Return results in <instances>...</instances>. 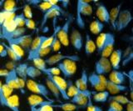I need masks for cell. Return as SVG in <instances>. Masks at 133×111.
<instances>
[{
  "mask_svg": "<svg viewBox=\"0 0 133 111\" xmlns=\"http://www.w3.org/2000/svg\"><path fill=\"white\" fill-rule=\"evenodd\" d=\"M26 86L29 91L32 92L33 94H37V95H39L42 98H46L47 100L54 102L53 100L50 98V94H50L49 90L45 84H40L33 79H28L26 81Z\"/></svg>",
  "mask_w": 133,
  "mask_h": 111,
  "instance_id": "obj_1",
  "label": "cell"
},
{
  "mask_svg": "<svg viewBox=\"0 0 133 111\" xmlns=\"http://www.w3.org/2000/svg\"><path fill=\"white\" fill-rule=\"evenodd\" d=\"M74 18L72 14H69L66 18L65 23L60 26L59 30H58L57 37L61 45H63L65 47H68L69 45V29L72 25V23L73 22Z\"/></svg>",
  "mask_w": 133,
  "mask_h": 111,
  "instance_id": "obj_2",
  "label": "cell"
},
{
  "mask_svg": "<svg viewBox=\"0 0 133 111\" xmlns=\"http://www.w3.org/2000/svg\"><path fill=\"white\" fill-rule=\"evenodd\" d=\"M57 67L60 70V73L66 78H71L77 72V63L70 59H66L58 63Z\"/></svg>",
  "mask_w": 133,
  "mask_h": 111,
  "instance_id": "obj_3",
  "label": "cell"
},
{
  "mask_svg": "<svg viewBox=\"0 0 133 111\" xmlns=\"http://www.w3.org/2000/svg\"><path fill=\"white\" fill-rule=\"evenodd\" d=\"M132 19H133V17L130 10H128V9L121 10L118 15L117 21H116V30H117V31L124 30L125 28L131 23Z\"/></svg>",
  "mask_w": 133,
  "mask_h": 111,
  "instance_id": "obj_4",
  "label": "cell"
},
{
  "mask_svg": "<svg viewBox=\"0 0 133 111\" xmlns=\"http://www.w3.org/2000/svg\"><path fill=\"white\" fill-rule=\"evenodd\" d=\"M66 59L72 60L77 63L80 60V58H79L78 55L76 54H62V53H57V54H53L46 59L45 63L47 65H49V66H53V65L57 64L58 63Z\"/></svg>",
  "mask_w": 133,
  "mask_h": 111,
  "instance_id": "obj_5",
  "label": "cell"
},
{
  "mask_svg": "<svg viewBox=\"0 0 133 111\" xmlns=\"http://www.w3.org/2000/svg\"><path fill=\"white\" fill-rule=\"evenodd\" d=\"M47 78L51 80L52 83L56 85L58 91L60 93L61 97L65 100H68L69 98L66 94V80L64 78L60 76H52V75H47Z\"/></svg>",
  "mask_w": 133,
  "mask_h": 111,
  "instance_id": "obj_6",
  "label": "cell"
},
{
  "mask_svg": "<svg viewBox=\"0 0 133 111\" xmlns=\"http://www.w3.org/2000/svg\"><path fill=\"white\" fill-rule=\"evenodd\" d=\"M111 66L109 59L101 57L97 62L95 63V73L99 75H104L111 71Z\"/></svg>",
  "mask_w": 133,
  "mask_h": 111,
  "instance_id": "obj_7",
  "label": "cell"
},
{
  "mask_svg": "<svg viewBox=\"0 0 133 111\" xmlns=\"http://www.w3.org/2000/svg\"><path fill=\"white\" fill-rule=\"evenodd\" d=\"M91 94H92V91H90L89 89L82 91L73 84L72 80H66V94L69 98H72L73 96L79 95V94L84 95L87 98H91Z\"/></svg>",
  "mask_w": 133,
  "mask_h": 111,
  "instance_id": "obj_8",
  "label": "cell"
},
{
  "mask_svg": "<svg viewBox=\"0 0 133 111\" xmlns=\"http://www.w3.org/2000/svg\"><path fill=\"white\" fill-rule=\"evenodd\" d=\"M28 104L29 108H30V111H35L38 107L44 105V104H54V102L49 101V100H45L43 98H42L39 95L37 94H31L29 95L28 98Z\"/></svg>",
  "mask_w": 133,
  "mask_h": 111,
  "instance_id": "obj_9",
  "label": "cell"
},
{
  "mask_svg": "<svg viewBox=\"0 0 133 111\" xmlns=\"http://www.w3.org/2000/svg\"><path fill=\"white\" fill-rule=\"evenodd\" d=\"M69 43L72 44L77 51H81L83 47V38L80 32L76 28H72L69 35Z\"/></svg>",
  "mask_w": 133,
  "mask_h": 111,
  "instance_id": "obj_10",
  "label": "cell"
},
{
  "mask_svg": "<svg viewBox=\"0 0 133 111\" xmlns=\"http://www.w3.org/2000/svg\"><path fill=\"white\" fill-rule=\"evenodd\" d=\"M115 43H116V39H115V35L113 34H111L108 38L106 44L104 45L103 48L102 49L100 54L102 57V58H109L110 55L111 54V53L114 50V46H115Z\"/></svg>",
  "mask_w": 133,
  "mask_h": 111,
  "instance_id": "obj_11",
  "label": "cell"
},
{
  "mask_svg": "<svg viewBox=\"0 0 133 111\" xmlns=\"http://www.w3.org/2000/svg\"><path fill=\"white\" fill-rule=\"evenodd\" d=\"M122 54H123V51L122 49L117 48L113 50V52L111 53V54L110 55V64L111 68L114 69V70H118L121 66V63L122 61Z\"/></svg>",
  "mask_w": 133,
  "mask_h": 111,
  "instance_id": "obj_12",
  "label": "cell"
},
{
  "mask_svg": "<svg viewBox=\"0 0 133 111\" xmlns=\"http://www.w3.org/2000/svg\"><path fill=\"white\" fill-rule=\"evenodd\" d=\"M7 41H11V42L19 45L23 50L24 49H28L29 50V48H30V46L32 44V34H24L23 36L19 37V38H18V39H9V40H7Z\"/></svg>",
  "mask_w": 133,
  "mask_h": 111,
  "instance_id": "obj_13",
  "label": "cell"
},
{
  "mask_svg": "<svg viewBox=\"0 0 133 111\" xmlns=\"http://www.w3.org/2000/svg\"><path fill=\"white\" fill-rule=\"evenodd\" d=\"M66 14L65 11H60L58 9H49L48 11H46L43 15V18L41 20V23H40V30H42L44 27H46V24L47 22L49 19L51 18H55L57 16H60L62 14Z\"/></svg>",
  "mask_w": 133,
  "mask_h": 111,
  "instance_id": "obj_14",
  "label": "cell"
},
{
  "mask_svg": "<svg viewBox=\"0 0 133 111\" xmlns=\"http://www.w3.org/2000/svg\"><path fill=\"white\" fill-rule=\"evenodd\" d=\"M96 15H97V20L104 23H109V11L107 8L103 3H99L97 5V9L96 11Z\"/></svg>",
  "mask_w": 133,
  "mask_h": 111,
  "instance_id": "obj_15",
  "label": "cell"
},
{
  "mask_svg": "<svg viewBox=\"0 0 133 111\" xmlns=\"http://www.w3.org/2000/svg\"><path fill=\"white\" fill-rule=\"evenodd\" d=\"M5 84L12 89H19L18 77L16 73L15 69L8 70V73L5 77Z\"/></svg>",
  "mask_w": 133,
  "mask_h": 111,
  "instance_id": "obj_16",
  "label": "cell"
},
{
  "mask_svg": "<svg viewBox=\"0 0 133 111\" xmlns=\"http://www.w3.org/2000/svg\"><path fill=\"white\" fill-rule=\"evenodd\" d=\"M76 9L79 11L82 17L83 16H91L93 13L92 7L86 0H77Z\"/></svg>",
  "mask_w": 133,
  "mask_h": 111,
  "instance_id": "obj_17",
  "label": "cell"
},
{
  "mask_svg": "<svg viewBox=\"0 0 133 111\" xmlns=\"http://www.w3.org/2000/svg\"><path fill=\"white\" fill-rule=\"evenodd\" d=\"M74 85L82 91L88 89V75H87L86 69H83L82 70L81 77L75 81Z\"/></svg>",
  "mask_w": 133,
  "mask_h": 111,
  "instance_id": "obj_18",
  "label": "cell"
},
{
  "mask_svg": "<svg viewBox=\"0 0 133 111\" xmlns=\"http://www.w3.org/2000/svg\"><path fill=\"white\" fill-rule=\"evenodd\" d=\"M109 80L110 82L116 84H121L125 85V82H126V76H125L124 73L121 72L119 70H112L110 72L109 75Z\"/></svg>",
  "mask_w": 133,
  "mask_h": 111,
  "instance_id": "obj_19",
  "label": "cell"
},
{
  "mask_svg": "<svg viewBox=\"0 0 133 111\" xmlns=\"http://www.w3.org/2000/svg\"><path fill=\"white\" fill-rule=\"evenodd\" d=\"M128 87L126 85H121V84H116L110 82L107 79V83L106 85V90L108 91L109 94H117L119 93H123V92H127L128 91Z\"/></svg>",
  "mask_w": 133,
  "mask_h": 111,
  "instance_id": "obj_20",
  "label": "cell"
},
{
  "mask_svg": "<svg viewBox=\"0 0 133 111\" xmlns=\"http://www.w3.org/2000/svg\"><path fill=\"white\" fill-rule=\"evenodd\" d=\"M88 83L91 84V87L95 89L96 92H101V91L106 90V86L103 85L101 82L98 80L95 73H91L88 76Z\"/></svg>",
  "mask_w": 133,
  "mask_h": 111,
  "instance_id": "obj_21",
  "label": "cell"
},
{
  "mask_svg": "<svg viewBox=\"0 0 133 111\" xmlns=\"http://www.w3.org/2000/svg\"><path fill=\"white\" fill-rule=\"evenodd\" d=\"M14 92V89L8 87V85L3 84L1 89H0V105L5 106L6 101L9 98Z\"/></svg>",
  "mask_w": 133,
  "mask_h": 111,
  "instance_id": "obj_22",
  "label": "cell"
},
{
  "mask_svg": "<svg viewBox=\"0 0 133 111\" xmlns=\"http://www.w3.org/2000/svg\"><path fill=\"white\" fill-rule=\"evenodd\" d=\"M5 107L11 109V111H21L19 107V98L17 94H12L6 101Z\"/></svg>",
  "mask_w": 133,
  "mask_h": 111,
  "instance_id": "obj_23",
  "label": "cell"
},
{
  "mask_svg": "<svg viewBox=\"0 0 133 111\" xmlns=\"http://www.w3.org/2000/svg\"><path fill=\"white\" fill-rule=\"evenodd\" d=\"M122 4L120 3V4L114 7L113 9L109 12V23H111V28L115 30H116V21H117L118 15L121 11V9H122Z\"/></svg>",
  "mask_w": 133,
  "mask_h": 111,
  "instance_id": "obj_24",
  "label": "cell"
},
{
  "mask_svg": "<svg viewBox=\"0 0 133 111\" xmlns=\"http://www.w3.org/2000/svg\"><path fill=\"white\" fill-rule=\"evenodd\" d=\"M97 50L96 48V44L94 40L91 39V35L87 33L85 38V53L87 55H91Z\"/></svg>",
  "mask_w": 133,
  "mask_h": 111,
  "instance_id": "obj_25",
  "label": "cell"
},
{
  "mask_svg": "<svg viewBox=\"0 0 133 111\" xmlns=\"http://www.w3.org/2000/svg\"><path fill=\"white\" fill-rule=\"evenodd\" d=\"M46 38H47V36L37 35L34 39H32V44L30 46V48H29V50H28V53H34V52L38 50L39 48H41L42 44H43V41L45 40Z\"/></svg>",
  "mask_w": 133,
  "mask_h": 111,
  "instance_id": "obj_26",
  "label": "cell"
},
{
  "mask_svg": "<svg viewBox=\"0 0 133 111\" xmlns=\"http://www.w3.org/2000/svg\"><path fill=\"white\" fill-rule=\"evenodd\" d=\"M111 33H102L100 34L99 36L97 38V41H96V48H97V51L98 53H101L102 49L103 48L104 45L106 44L107 41L109 38Z\"/></svg>",
  "mask_w": 133,
  "mask_h": 111,
  "instance_id": "obj_27",
  "label": "cell"
},
{
  "mask_svg": "<svg viewBox=\"0 0 133 111\" xmlns=\"http://www.w3.org/2000/svg\"><path fill=\"white\" fill-rule=\"evenodd\" d=\"M110 94L107 90L101 92L92 91V94H91V98H93V100L97 103H105L108 100Z\"/></svg>",
  "mask_w": 133,
  "mask_h": 111,
  "instance_id": "obj_28",
  "label": "cell"
},
{
  "mask_svg": "<svg viewBox=\"0 0 133 111\" xmlns=\"http://www.w3.org/2000/svg\"><path fill=\"white\" fill-rule=\"evenodd\" d=\"M50 52H51V48H41L38 49V50L34 52V53H28V61H32L33 59H37V58H42V59H43V57L48 55Z\"/></svg>",
  "mask_w": 133,
  "mask_h": 111,
  "instance_id": "obj_29",
  "label": "cell"
},
{
  "mask_svg": "<svg viewBox=\"0 0 133 111\" xmlns=\"http://www.w3.org/2000/svg\"><path fill=\"white\" fill-rule=\"evenodd\" d=\"M89 29L92 34H95V35L100 34H102V32L104 29V24L102 22H100L99 20L95 19L91 23L89 26Z\"/></svg>",
  "mask_w": 133,
  "mask_h": 111,
  "instance_id": "obj_30",
  "label": "cell"
},
{
  "mask_svg": "<svg viewBox=\"0 0 133 111\" xmlns=\"http://www.w3.org/2000/svg\"><path fill=\"white\" fill-rule=\"evenodd\" d=\"M89 98H87L84 95L79 94V95L73 96L71 98V103L75 105H77V107H86Z\"/></svg>",
  "mask_w": 133,
  "mask_h": 111,
  "instance_id": "obj_31",
  "label": "cell"
},
{
  "mask_svg": "<svg viewBox=\"0 0 133 111\" xmlns=\"http://www.w3.org/2000/svg\"><path fill=\"white\" fill-rule=\"evenodd\" d=\"M45 81H46V86H47L48 89L49 90L50 94H53V96L55 97L57 100H59L61 95H60V93H59V91H58L57 88L56 87V85L54 84L52 82L48 79V78H46Z\"/></svg>",
  "mask_w": 133,
  "mask_h": 111,
  "instance_id": "obj_32",
  "label": "cell"
},
{
  "mask_svg": "<svg viewBox=\"0 0 133 111\" xmlns=\"http://www.w3.org/2000/svg\"><path fill=\"white\" fill-rule=\"evenodd\" d=\"M28 66V63H23V64H19L16 66L15 68V71L17 75L18 78L22 79H24L27 81V76H26V69Z\"/></svg>",
  "mask_w": 133,
  "mask_h": 111,
  "instance_id": "obj_33",
  "label": "cell"
},
{
  "mask_svg": "<svg viewBox=\"0 0 133 111\" xmlns=\"http://www.w3.org/2000/svg\"><path fill=\"white\" fill-rule=\"evenodd\" d=\"M53 108H59L62 111H77L78 107L77 105H75L72 103H60V104H52Z\"/></svg>",
  "mask_w": 133,
  "mask_h": 111,
  "instance_id": "obj_34",
  "label": "cell"
},
{
  "mask_svg": "<svg viewBox=\"0 0 133 111\" xmlns=\"http://www.w3.org/2000/svg\"><path fill=\"white\" fill-rule=\"evenodd\" d=\"M3 10L5 12H17L19 8L17 7V3L14 0H5L3 1Z\"/></svg>",
  "mask_w": 133,
  "mask_h": 111,
  "instance_id": "obj_35",
  "label": "cell"
},
{
  "mask_svg": "<svg viewBox=\"0 0 133 111\" xmlns=\"http://www.w3.org/2000/svg\"><path fill=\"white\" fill-rule=\"evenodd\" d=\"M42 75V72L33 65H28L26 69V76L30 78V79H34Z\"/></svg>",
  "mask_w": 133,
  "mask_h": 111,
  "instance_id": "obj_36",
  "label": "cell"
},
{
  "mask_svg": "<svg viewBox=\"0 0 133 111\" xmlns=\"http://www.w3.org/2000/svg\"><path fill=\"white\" fill-rule=\"evenodd\" d=\"M130 100H129L127 97L124 96V95H120V94H118V95L110 96L107 101H109V102L114 101V102L118 103V104H120L121 105H122V104H128Z\"/></svg>",
  "mask_w": 133,
  "mask_h": 111,
  "instance_id": "obj_37",
  "label": "cell"
},
{
  "mask_svg": "<svg viewBox=\"0 0 133 111\" xmlns=\"http://www.w3.org/2000/svg\"><path fill=\"white\" fill-rule=\"evenodd\" d=\"M25 33H26V28H17L12 33H11V34L8 35L5 39L9 40V39H18V38H19V37L24 35Z\"/></svg>",
  "mask_w": 133,
  "mask_h": 111,
  "instance_id": "obj_38",
  "label": "cell"
},
{
  "mask_svg": "<svg viewBox=\"0 0 133 111\" xmlns=\"http://www.w3.org/2000/svg\"><path fill=\"white\" fill-rule=\"evenodd\" d=\"M3 44V46L4 47V48L6 49L7 55L12 59V62H19V61L23 59V58H21V57H19L18 55H17L16 53L12 51L9 47H8V45H7L6 44Z\"/></svg>",
  "mask_w": 133,
  "mask_h": 111,
  "instance_id": "obj_39",
  "label": "cell"
},
{
  "mask_svg": "<svg viewBox=\"0 0 133 111\" xmlns=\"http://www.w3.org/2000/svg\"><path fill=\"white\" fill-rule=\"evenodd\" d=\"M8 47H9L17 55H18L19 57H21V58H23V56L24 55V50H23V49L21 48L19 45L12 43V42H11V41H8Z\"/></svg>",
  "mask_w": 133,
  "mask_h": 111,
  "instance_id": "obj_40",
  "label": "cell"
},
{
  "mask_svg": "<svg viewBox=\"0 0 133 111\" xmlns=\"http://www.w3.org/2000/svg\"><path fill=\"white\" fill-rule=\"evenodd\" d=\"M32 62H33V64H34L33 66L36 67L37 69H39L41 72L47 68V64H46V63H45V60L42 58L34 59L32 60Z\"/></svg>",
  "mask_w": 133,
  "mask_h": 111,
  "instance_id": "obj_41",
  "label": "cell"
},
{
  "mask_svg": "<svg viewBox=\"0 0 133 111\" xmlns=\"http://www.w3.org/2000/svg\"><path fill=\"white\" fill-rule=\"evenodd\" d=\"M42 73H45L46 75L59 76L61 73L57 67H51V68H46L44 70L42 71Z\"/></svg>",
  "mask_w": 133,
  "mask_h": 111,
  "instance_id": "obj_42",
  "label": "cell"
},
{
  "mask_svg": "<svg viewBox=\"0 0 133 111\" xmlns=\"http://www.w3.org/2000/svg\"><path fill=\"white\" fill-rule=\"evenodd\" d=\"M75 21H76L77 25L79 28L81 29H83L85 28V21L83 19V17L82 16V14L79 13V11L76 9V17H75Z\"/></svg>",
  "mask_w": 133,
  "mask_h": 111,
  "instance_id": "obj_43",
  "label": "cell"
},
{
  "mask_svg": "<svg viewBox=\"0 0 133 111\" xmlns=\"http://www.w3.org/2000/svg\"><path fill=\"white\" fill-rule=\"evenodd\" d=\"M25 17L23 16V13L20 14H16L15 18H14V23L16 24L17 28H23L24 24H25Z\"/></svg>",
  "mask_w": 133,
  "mask_h": 111,
  "instance_id": "obj_44",
  "label": "cell"
},
{
  "mask_svg": "<svg viewBox=\"0 0 133 111\" xmlns=\"http://www.w3.org/2000/svg\"><path fill=\"white\" fill-rule=\"evenodd\" d=\"M123 108L122 106L120 104L114 101H111L110 102V104L108 109H107V111H122Z\"/></svg>",
  "mask_w": 133,
  "mask_h": 111,
  "instance_id": "obj_45",
  "label": "cell"
},
{
  "mask_svg": "<svg viewBox=\"0 0 133 111\" xmlns=\"http://www.w3.org/2000/svg\"><path fill=\"white\" fill-rule=\"evenodd\" d=\"M23 14L25 17V18H28V19H32L33 17V14H32V11L30 5L28 4H25L23 7Z\"/></svg>",
  "mask_w": 133,
  "mask_h": 111,
  "instance_id": "obj_46",
  "label": "cell"
},
{
  "mask_svg": "<svg viewBox=\"0 0 133 111\" xmlns=\"http://www.w3.org/2000/svg\"><path fill=\"white\" fill-rule=\"evenodd\" d=\"M87 111H103L101 107L94 105L92 104V101H91V98L88 100V102H87Z\"/></svg>",
  "mask_w": 133,
  "mask_h": 111,
  "instance_id": "obj_47",
  "label": "cell"
},
{
  "mask_svg": "<svg viewBox=\"0 0 133 111\" xmlns=\"http://www.w3.org/2000/svg\"><path fill=\"white\" fill-rule=\"evenodd\" d=\"M24 26H26L27 28H28V29H33V30H34L36 28V23L34 22V20L26 18V19H25Z\"/></svg>",
  "mask_w": 133,
  "mask_h": 111,
  "instance_id": "obj_48",
  "label": "cell"
},
{
  "mask_svg": "<svg viewBox=\"0 0 133 111\" xmlns=\"http://www.w3.org/2000/svg\"><path fill=\"white\" fill-rule=\"evenodd\" d=\"M53 104H44L38 107L35 111H54V108L52 107Z\"/></svg>",
  "mask_w": 133,
  "mask_h": 111,
  "instance_id": "obj_49",
  "label": "cell"
},
{
  "mask_svg": "<svg viewBox=\"0 0 133 111\" xmlns=\"http://www.w3.org/2000/svg\"><path fill=\"white\" fill-rule=\"evenodd\" d=\"M17 66V64H15V62H12V61H11V62H8L7 64H6V69H8V70H12V69H14Z\"/></svg>",
  "mask_w": 133,
  "mask_h": 111,
  "instance_id": "obj_50",
  "label": "cell"
},
{
  "mask_svg": "<svg viewBox=\"0 0 133 111\" xmlns=\"http://www.w3.org/2000/svg\"><path fill=\"white\" fill-rule=\"evenodd\" d=\"M132 55H133V53L131 52L127 56H126L127 58L123 60V64H122V65H126V64H127L129 62H130V61H131V59H132Z\"/></svg>",
  "mask_w": 133,
  "mask_h": 111,
  "instance_id": "obj_51",
  "label": "cell"
},
{
  "mask_svg": "<svg viewBox=\"0 0 133 111\" xmlns=\"http://www.w3.org/2000/svg\"><path fill=\"white\" fill-rule=\"evenodd\" d=\"M42 1H40V0H28L27 1V4H28V5H34V6H37L39 4V3H41Z\"/></svg>",
  "mask_w": 133,
  "mask_h": 111,
  "instance_id": "obj_52",
  "label": "cell"
},
{
  "mask_svg": "<svg viewBox=\"0 0 133 111\" xmlns=\"http://www.w3.org/2000/svg\"><path fill=\"white\" fill-rule=\"evenodd\" d=\"M8 73V70L6 69H0V77L5 78Z\"/></svg>",
  "mask_w": 133,
  "mask_h": 111,
  "instance_id": "obj_53",
  "label": "cell"
},
{
  "mask_svg": "<svg viewBox=\"0 0 133 111\" xmlns=\"http://www.w3.org/2000/svg\"><path fill=\"white\" fill-rule=\"evenodd\" d=\"M127 111H133V102H132V100H130L128 104H127Z\"/></svg>",
  "mask_w": 133,
  "mask_h": 111,
  "instance_id": "obj_54",
  "label": "cell"
},
{
  "mask_svg": "<svg viewBox=\"0 0 133 111\" xmlns=\"http://www.w3.org/2000/svg\"><path fill=\"white\" fill-rule=\"evenodd\" d=\"M69 0H61L60 3H62V6L64 8V9H66V7L69 4Z\"/></svg>",
  "mask_w": 133,
  "mask_h": 111,
  "instance_id": "obj_55",
  "label": "cell"
},
{
  "mask_svg": "<svg viewBox=\"0 0 133 111\" xmlns=\"http://www.w3.org/2000/svg\"><path fill=\"white\" fill-rule=\"evenodd\" d=\"M2 86H3V84H2V81L0 80V89H1V88H2Z\"/></svg>",
  "mask_w": 133,
  "mask_h": 111,
  "instance_id": "obj_56",
  "label": "cell"
},
{
  "mask_svg": "<svg viewBox=\"0 0 133 111\" xmlns=\"http://www.w3.org/2000/svg\"><path fill=\"white\" fill-rule=\"evenodd\" d=\"M122 111H124V110H122Z\"/></svg>",
  "mask_w": 133,
  "mask_h": 111,
  "instance_id": "obj_57",
  "label": "cell"
},
{
  "mask_svg": "<svg viewBox=\"0 0 133 111\" xmlns=\"http://www.w3.org/2000/svg\"></svg>",
  "mask_w": 133,
  "mask_h": 111,
  "instance_id": "obj_58",
  "label": "cell"
}]
</instances>
